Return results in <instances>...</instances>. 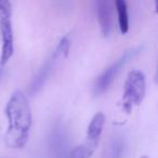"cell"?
Listing matches in <instances>:
<instances>
[{"mask_svg": "<svg viewBox=\"0 0 158 158\" xmlns=\"http://www.w3.org/2000/svg\"><path fill=\"white\" fill-rule=\"evenodd\" d=\"M146 91L145 76L140 70H131L125 81V90L123 97V108L130 113L134 105H139L143 101Z\"/></svg>", "mask_w": 158, "mask_h": 158, "instance_id": "7a4b0ae2", "label": "cell"}, {"mask_svg": "<svg viewBox=\"0 0 158 158\" xmlns=\"http://www.w3.org/2000/svg\"><path fill=\"white\" fill-rule=\"evenodd\" d=\"M0 40L2 42L0 64L6 65L14 52L13 29L11 22V3L0 1Z\"/></svg>", "mask_w": 158, "mask_h": 158, "instance_id": "3957f363", "label": "cell"}, {"mask_svg": "<svg viewBox=\"0 0 158 158\" xmlns=\"http://www.w3.org/2000/svg\"><path fill=\"white\" fill-rule=\"evenodd\" d=\"M117 16H118L119 29L121 34L125 35L129 31V14H128V6L125 0H117L115 1Z\"/></svg>", "mask_w": 158, "mask_h": 158, "instance_id": "ba28073f", "label": "cell"}, {"mask_svg": "<svg viewBox=\"0 0 158 158\" xmlns=\"http://www.w3.org/2000/svg\"><path fill=\"white\" fill-rule=\"evenodd\" d=\"M95 11H97L98 21H99L101 33L104 37H108L112 28V11L110 2L106 0L95 1Z\"/></svg>", "mask_w": 158, "mask_h": 158, "instance_id": "5b68a950", "label": "cell"}, {"mask_svg": "<svg viewBox=\"0 0 158 158\" xmlns=\"http://www.w3.org/2000/svg\"><path fill=\"white\" fill-rule=\"evenodd\" d=\"M95 149V146L91 145L90 143H85V144L79 145L75 147L67 158H90L92 156L93 152Z\"/></svg>", "mask_w": 158, "mask_h": 158, "instance_id": "30bf717a", "label": "cell"}, {"mask_svg": "<svg viewBox=\"0 0 158 158\" xmlns=\"http://www.w3.org/2000/svg\"><path fill=\"white\" fill-rule=\"evenodd\" d=\"M125 143L121 136L117 135L113 139L108 151V158H123Z\"/></svg>", "mask_w": 158, "mask_h": 158, "instance_id": "8fae6325", "label": "cell"}, {"mask_svg": "<svg viewBox=\"0 0 158 158\" xmlns=\"http://www.w3.org/2000/svg\"><path fill=\"white\" fill-rule=\"evenodd\" d=\"M8 128L5 134V143L10 148H22L29 138L33 123L31 106L26 95L20 90L12 93L6 106Z\"/></svg>", "mask_w": 158, "mask_h": 158, "instance_id": "6da1fadb", "label": "cell"}, {"mask_svg": "<svg viewBox=\"0 0 158 158\" xmlns=\"http://www.w3.org/2000/svg\"><path fill=\"white\" fill-rule=\"evenodd\" d=\"M105 123V116L103 113L99 112L93 116L87 130V142L97 147L101 134L103 132V127Z\"/></svg>", "mask_w": 158, "mask_h": 158, "instance_id": "52a82bcc", "label": "cell"}, {"mask_svg": "<svg viewBox=\"0 0 158 158\" xmlns=\"http://www.w3.org/2000/svg\"><path fill=\"white\" fill-rule=\"evenodd\" d=\"M65 134H64V131H62V128H60L53 132L52 138V148L54 149L57 158H65Z\"/></svg>", "mask_w": 158, "mask_h": 158, "instance_id": "9c48e42d", "label": "cell"}, {"mask_svg": "<svg viewBox=\"0 0 158 158\" xmlns=\"http://www.w3.org/2000/svg\"><path fill=\"white\" fill-rule=\"evenodd\" d=\"M142 50V48H135L131 49L129 51H126L115 63H113L110 66H108L99 77H98L97 81L93 87V92L95 95H100L103 92H105L110 86L113 84L114 79L116 78V76L118 75V73L120 72V69L123 68V66L127 63L129 60H131L132 57H134L138 54L140 51Z\"/></svg>", "mask_w": 158, "mask_h": 158, "instance_id": "277c9868", "label": "cell"}, {"mask_svg": "<svg viewBox=\"0 0 158 158\" xmlns=\"http://www.w3.org/2000/svg\"><path fill=\"white\" fill-rule=\"evenodd\" d=\"M69 40H68L67 37H64L61 39V41H60V44H57L56 49H55L54 52L56 53L59 56H64L66 57L68 54V51H69Z\"/></svg>", "mask_w": 158, "mask_h": 158, "instance_id": "7c38bea8", "label": "cell"}, {"mask_svg": "<svg viewBox=\"0 0 158 158\" xmlns=\"http://www.w3.org/2000/svg\"><path fill=\"white\" fill-rule=\"evenodd\" d=\"M59 59V55L55 52L52 53V55L50 56V59H48L46 62L44 63V65L40 67L39 72L37 73V75L34 78L33 82L31 85V89H29V92L31 94H36L37 92H39L40 89L44 87V82L48 79L49 75H50L51 70L53 68V65H54L55 61Z\"/></svg>", "mask_w": 158, "mask_h": 158, "instance_id": "8992f818", "label": "cell"}, {"mask_svg": "<svg viewBox=\"0 0 158 158\" xmlns=\"http://www.w3.org/2000/svg\"><path fill=\"white\" fill-rule=\"evenodd\" d=\"M141 158H148V157H147V156H142Z\"/></svg>", "mask_w": 158, "mask_h": 158, "instance_id": "4fadbf2b", "label": "cell"}]
</instances>
